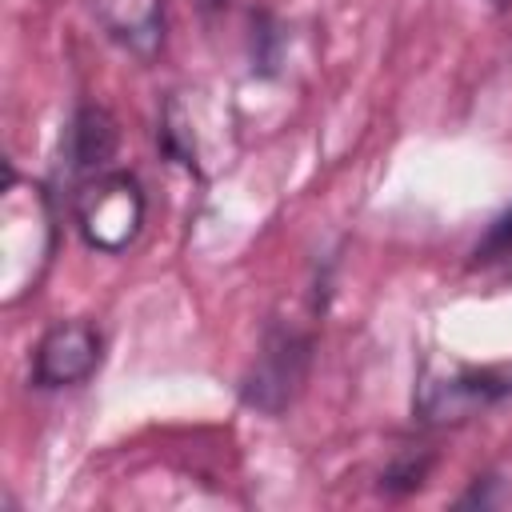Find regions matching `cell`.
<instances>
[{
  "label": "cell",
  "instance_id": "6da1fadb",
  "mask_svg": "<svg viewBox=\"0 0 512 512\" xmlns=\"http://www.w3.org/2000/svg\"><path fill=\"white\" fill-rule=\"evenodd\" d=\"M56 252V212L40 184L16 180L8 172L0 196V284L4 304L36 292Z\"/></svg>",
  "mask_w": 512,
  "mask_h": 512
},
{
  "label": "cell",
  "instance_id": "7a4b0ae2",
  "mask_svg": "<svg viewBox=\"0 0 512 512\" xmlns=\"http://www.w3.org/2000/svg\"><path fill=\"white\" fill-rule=\"evenodd\" d=\"M160 144L172 160H180L196 176H216L236 156V120L212 92L180 88L164 100L160 112Z\"/></svg>",
  "mask_w": 512,
  "mask_h": 512
},
{
  "label": "cell",
  "instance_id": "3957f363",
  "mask_svg": "<svg viewBox=\"0 0 512 512\" xmlns=\"http://www.w3.org/2000/svg\"><path fill=\"white\" fill-rule=\"evenodd\" d=\"M512 396V372L472 364H428L416 384V416L424 424H464Z\"/></svg>",
  "mask_w": 512,
  "mask_h": 512
},
{
  "label": "cell",
  "instance_id": "277c9868",
  "mask_svg": "<svg viewBox=\"0 0 512 512\" xmlns=\"http://www.w3.org/2000/svg\"><path fill=\"white\" fill-rule=\"evenodd\" d=\"M144 188L136 184V176L128 172H104L96 180H88L76 192V224L80 236L88 240V248L96 252H124L140 228H144Z\"/></svg>",
  "mask_w": 512,
  "mask_h": 512
},
{
  "label": "cell",
  "instance_id": "5b68a950",
  "mask_svg": "<svg viewBox=\"0 0 512 512\" xmlns=\"http://www.w3.org/2000/svg\"><path fill=\"white\" fill-rule=\"evenodd\" d=\"M308 364H312V340L292 332V328H268L264 344L256 352V360L248 364L244 380H240V396L244 404L280 416L304 388L308 380Z\"/></svg>",
  "mask_w": 512,
  "mask_h": 512
},
{
  "label": "cell",
  "instance_id": "8992f818",
  "mask_svg": "<svg viewBox=\"0 0 512 512\" xmlns=\"http://www.w3.org/2000/svg\"><path fill=\"white\" fill-rule=\"evenodd\" d=\"M104 340L96 332V324L88 320H56L36 352H32V384L36 388H72L84 384L96 364H100Z\"/></svg>",
  "mask_w": 512,
  "mask_h": 512
},
{
  "label": "cell",
  "instance_id": "52a82bcc",
  "mask_svg": "<svg viewBox=\"0 0 512 512\" xmlns=\"http://www.w3.org/2000/svg\"><path fill=\"white\" fill-rule=\"evenodd\" d=\"M104 32L132 56L152 60L164 44V0H88Z\"/></svg>",
  "mask_w": 512,
  "mask_h": 512
},
{
  "label": "cell",
  "instance_id": "ba28073f",
  "mask_svg": "<svg viewBox=\"0 0 512 512\" xmlns=\"http://www.w3.org/2000/svg\"><path fill=\"white\" fill-rule=\"evenodd\" d=\"M116 144H120V132H116V120L96 108V104H84L72 124H68V136H64V160H68V172H100L112 156H116Z\"/></svg>",
  "mask_w": 512,
  "mask_h": 512
},
{
  "label": "cell",
  "instance_id": "9c48e42d",
  "mask_svg": "<svg viewBox=\"0 0 512 512\" xmlns=\"http://www.w3.org/2000/svg\"><path fill=\"white\" fill-rule=\"evenodd\" d=\"M428 468H432V460L428 456H400L392 468H384V476H380V488H388V492H412V488H420L424 484V476H428Z\"/></svg>",
  "mask_w": 512,
  "mask_h": 512
},
{
  "label": "cell",
  "instance_id": "30bf717a",
  "mask_svg": "<svg viewBox=\"0 0 512 512\" xmlns=\"http://www.w3.org/2000/svg\"><path fill=\"white\" fill-rule=\"evenodd\" d=\"M508 256H512V208L476 244V264H496V260H508Z\"/></svg>",
  "mask_w": 512,
  "mask_h": 512
},
{
  "label": "cell",
  "instance_id": "8fae6325",
  "mask_svg": "<svg viewBox=\"0 0 512 512\" xmlns=\"http://www.w3.org/2000/svg\"><path fill=\"white\" fill-rule=\"evenodd\" d=\"M492 4H496V8H504V4H512V0H492Z\"/></svg>",
  "mask_w": 512,
  "mask_h": 512
}]
</instances>
